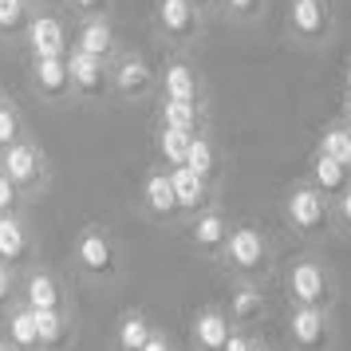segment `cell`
<instances>
[{
  "label": "cell",
  "mask_w": 351,
  "mask_h": 351,
  "mask_svg": "<svg viewBox=\"0 0 351 351\" xmlns=\"http://www.w3.org/2000/svg\"><path fill=\"white\" fill-rule=\"evenodd\" d=\"M0 261L20 272L28 269V265H36V229L28 225L24 213L0 217Z\"/></svg>",
  "instance_id": "44dd1931"
},
{
  "label": "cell",
  "mask_w": 351,
  "mask_h": 351,
  "mask_svg": "<svg viewBox=\"0 0 351 351\" xmlns=\"http://www.w3.org/2000/svg\"><path fill=\"white\" fill-rule=\"evenodd\" d=\"M316 150H324V154H332L343 170L351 174V130L339 123V119H332V123H324V127L316 130Z\"/></svg>",
  "instance_id": "83f0119b"
},
{
  "label": "cell",
  "mask_w": 351,
  "mask_h": 351,
  "mask_svg": "<svg viewBox=\"0 0 351 351\" xmlns=\"http://www.w3.org/2000/svg\"><path fill=\"white\" fill-rule=\"evenodd\" d=\"M158 99H178V103H209V80L190 56L170 51L158 64Z\"/></svg>",
  "instance_id": "4fadbf2b"
},
{
  "label": "cell",
  "mask_w": 351,
  "mask_h": 351,
  "mask_svg": "<svg viewBox=\"0 0 351 351\" xmlns=\"http://www.w3.org/2000/svg\"><path fill=\"white\" fill-rule=\"evenodd\" d=\"M8 99H12V95H8V91H4V83H0V107H4V103H8Z\"/></svg>",
  "instance_id": "ee69618b"
},
{
  "label": "cell",
  "mask_w": 351,
  "mask_h": 351,
  "mask_svg": "<svg viewBox=\"0 0 351 351\" xmlns=\"http://www.w3.org/2000/svg\"><path fill=\"white\" fill-rule=\"evenodd\" d=\"M0 335H4V343H8L12 351H44V343H40V324H36V312H32L24 300L12 304V308L0 316Z\"/></svg>",
  "instance_id": "603a6c76"
},
{
  "label": "cell",
  "mask_w": 351,
  "mask_h": 351,
  "mask_svg": "<svg viewBox=\"0 0 351 351\" xmlns=\"http://www.w3.org/2000/svg\"><path fill=\"white\" fill-rule=\"evenodd\" d=\"M280 292H285L288 304L319 308V312H335L339 300H343L339 276L316 249H304V253L288 256L280 265Z\"/></svg>",
  "instance_id": "6da1fadb"
},
{
  "label": "cell",
  "mask_w": 351,
  "mask_h": 351,
  "mask_svg": "<svg viewBox=\"0 0 351 351\" xmlns=\"http://www.w3.org/2000/svg\"><path fill=\"white\" fill-rule=\"evenodd\" d=\"M280 221L296 241L304 245H319L324 237L335 233V209L332 197L319 193L308 178H296L285 186V197H280Z\"/></svg>",
  "instance_id": "3957f363"
},
{
  "label": "cell",
  "mask_w": 351,
  "mask_h": 351,
  "mask_svg": "<svg viewBox=\"0 0 351 351\" xmlns=\"http://www.w3.org/2000/svg\"><path fill=\"white\" fill-rule=\"evenodd\" d=\"M64 8H67V12H71L75 20L111 16V12H114V0H64Z\"/></svg>",
  "instance_id": "e575fe53"
},
{
  "label": "cell",
  "mask_w": 351,
  "mask_h": 351,
  "mask_svg": "<svg viewBox=\"0 0 351 351\" xmlns=\"http://www.w3.org/2000/svg\"><path fill=\"white\" fill-rule=\"evenodd\" d=\"M20 300L28 304L32 312H64V316H75L71 308V285H67L64 276L48 265H28V269L20 272Z\"/></svg>",
  "instance_id": "9c48e42d"
},
{
  "label": "cell",
  "mask_w": 351,
  "mask_h": 351,
  "mask_svg": "<svg viewBox=\"0 0 351 351\" xmlns=\"http://www.w3.org/2000/svg\"><path fill=\"white\" fill-rule=\"evenodd\" d=\"M32 197L20 190L8 174H0V217H16V213H28Z\"/></svg>",
  "instance_id": "d6a6232c"
},
{
  "label": "cell",
  "mask_w": 351,
  "mask_h": 351,
  "mask_svg": "<svg viewBox=\"0 0 351 351\" xmlns=\"http://www.w3.org/2000/svg\"><path fill=\"white\" fill-rule=\"evenodd\" d=\"M170 182H174L178 206H182V217H186V221H193V217H202V213L221 206V186H217V182H206L202 174H193L186 166L170 170Z\"/></svg>",
  "instance_id": "ac0fdd59"
},
{
  "label": "cell",
  "mask_w": 351,
  "mask_h": 351,
  "mask_svg": "<svg viewBox=\"0 0 351 351\" xmlns=\"http://www.w3.org/2000/svg\"><path fill=\"white\" fill-rule=\"evenodd\" d=\"M186 170H193V174H202L206 182H217V186H221L225 154H221V143L213 138V130L193 134V138H190V150H186Z\"/></svg>",
  "instance_id": "cb8c5ba5"
},
{
  "label": "cell",
  "mask_w": 351,
  "mask_h": 351,
  "mask_svg": "<svg viewBox=\"0 0 351 351\" xmlns=\"http://www.w3.org/2000/svg\"><path fill=\"white\" fill-rule=\"evenodd\" d=\"M233 217L225 213V206L209 209L202 217H193L186 221V249H190L197 261H209V265H217L225 253V245H229V233H233Z\"/></svg>",
  "instance_id": "9a60e30c"
},
{
  "label": "cell",
  "mask_w": 351,
  "mask_h": 351,
  "mask_svg": "<svg viewBox=\"0 0 351 351\" xmlns=\"http://www.w3.org/2000/svg\"><path fill=\"white\" fill-rule=\"evenodd\" d=\"M0 174H8L20 190L36 202V197H44L48 186H51V158H48V150L28 134V138H20L16 146L0 150Z\"/></svg>",
  "instance_id": "52a82bcc"
},
{
  "label": "cell",
  "mask_w": 351,
  "mask_h": 351,
  "mask_svg": "<svg viewBox=\"0 0 351 351\" xmlns=\"http://www.w3.org/2000/svg\"><path fill=\"white\" fill-rule=\"evenodd\" d=\"M272 0H217V16L237 24V28H249V24H261L265 12H269Z\"/></svg>",
  "instance_id": "4dcf8cb0"
},
{
  "label": "cell",
  "mask_w": 351,
  "mask_h": 351,
  "mask_svg": "<svg viewBox=\"0 0 351 351\" xmlns=\"http://www.w3.org/2000/svg\"><path fill=\"white\" fill-rule=\"evenodd\" d=\"M285 40L292 48L324 51L335 40V0H288Z\"/></svg>",
  "instance_id": "8992f818"
},
{
  "label": "cell",
  "mask_w": 351,
  "mask_h": 351,
  "mask_svg": "<svg viewBox=\"0 0 351 351\" xmlns=\"http://www.w3.org/2000/svg\"><path fill=\"white\" fill-rule=\"evenodd\" d=\"M28 91L44 107H71V75L67 60H28Z\"/></svg>",
  "instance_id": "e0dca14e"
},
{
  "label": "cell",
  "mask_w": 351,
  "mask_h": 351,
  "mask_svg": "<svg viewBox=\"0 0 351 351\" xmlns=\"http://www.w3.org/2000/svg\"><path fill=\"white\" fill-rule=\"evenodd\" d=\"M71 319L75 316H64V312H36L44 351H64L71 343Z\"/></svg>",
  "instance_id": "f546056e"
},
{
  "label": "cell",
  "mask_w": 351,
  "mask_h": 351,
  "mask_svg": "<svg viewBox=\"0 0 351 351\" xmlns=\"http://www.w3.org/2000/svg\"><path fill=\"white\" fill-rule=\"evenodd\" d=\"M28 134H32V130H28V123H24V111L8 99V103L0 107V150L16 146L20 138H28Z\"/></svg>",
  "instance_id": "1f68e13d"
},
{
  "label": "cell",
  "mask_w": 351,
  "mask_h": 351,
  "mask_svg": "<svg viewBox=\"0 0 351 351\" xmlns=\"http://www.w3.org/2000/svg\"><path fill=\"white\" fill-rule=\"evenodd\" d=\"M12 304H20V269H12V265L0 261V316H4Z\"/></svg>",
  "instance_id": "836d02e7"
},
{
  "label": "cell",
  "mask_w": 351,
  "mask_h": 351,
  "mask_svg": "<svg viewBox=\"0 0 351 351\" xmlns=\"http://www.w3.org/2000/svg\"><path fill=\"white\" fill-rule=\"evenodd\" d=\"M197 12H206V16H217V0H190Z\"/></svg>",
  "instance_id": "ab89813d"
},
{
  "label": "cell",
  "mask_w": 351,
  "mask_h": 351,
  "mask_svg": "<svg viewBox=\"0 0 351 351\" xmlns=\"http://www.w3.org/2000/svg\"><path fill=\"white\" fill-rule=\"evenodd\" d=\"M154 319L146 316L143 308H127L123 316L114 319V351H143L154 335Z\"/></svg>",
  "instance_id": "484cf974"
},
{
  "label": "cell",
  "mask_w": 351,
  "mask_h": 351,
  "mask_svg": "<svg viewBox=\"0 0 351 351\" xmlns=\"http://www.w3.org/2000/svg\"><path fill=\"white\" fill-rule=\"evenodd\" d=\"M71 265L83 280L91 285H114L123 276V249H119V237L103 221L83 225L75 241H71Z\"/></svg>",
  "instance_id": "277c9868"
},
{
  "label": "cell",
  "mask_w": 351,
  "mask_h": 351,
  "mask_svg": "<svg viewBox=\"0 0 351 351\" xmlns=\"http://www.w3.org/2000/svg\"><path fill=\"white\" fill-rule=\"evenodd\" d=\"M4 351H12V348H4Z\"/></svg>",
  "instance_id": "bcb514c9"
},
{
  "label": "cell",
  "mask_w": 351,
  "mask_h": 351,
  "mask_svg": "<svg viewBox=\"0 0 351 351\" xmlns=\"http://www.w3.org/2000/svg\"><path fill=\"white\" fill-rule=\"evenodd\" d=\"M71 24H67L56 8H36L28 20V36H24V51L28 60H67L71 51Z\"/></svg>",
  "instance_id": "5bb4252c"
},
{
  "label": "cell",
  "mask_w": 351,
  "mask_h": 351,
  "mask_svg": "<svg viewBox=\"0 0 351 351\" xmlns=\"http://www.w3.org/2000/svg\"><path fill=\"white\" fill-rule=\"evenodd\" d=\"M335 119L351 130V95H348V91H343V99H339V114H335Z\"/></svg>",
  "instance_id": "f35d334b"
},
{
  "label": "cell",
  "mask_w": 351,
  "mask_h": 351,
  "mask_svg": "<svg viewBox=\"0 0 351 351\" xmlns=\"http://www.w3.org/2000/svg\"><path fill=\"white\" fill-rule=\"evenodd\" d=\"M339 83H343V91L351 95V56L343 60V71H339Z\"/></svg>",
  "instance_id": "60d3db41"
},
{
  "label": "cell",
  "mask_w": 351,
  "mask_h": 351,
  "mask_svg": "<svg viewBox=\"0 0 351 351\" xmlns=\"http://www.w3.org/2000/svg\"><path fill=\"white\" fill-rule=\"evenodd\" d=\"M67 75H71V99L80 107H107L114 99L111 64L91 60L87 51H80V48L67 51Z\"/></svg>",
  "instance_id": "7c38bea8"
},
{
  "label": "cell",
  "mask_w": 351,
  "mask_h": 351,
  "mask_svg": "<svg viewBox=\"0 0 351 351\" xmlns=\"http://www.w3.org/2000/svg\"><path fill=\"white\" fill-rule=\"evenodd\" d=\"M4 348H8V343H4V335H0V351H4Z\"/></svg>",
  "instance_id": "f6af8a7d"
},
{
  "label": "cell",
  "mask_w": 351,
  "mask_h": 351,
  "mask_svg": "<svg viewBox=\"0 0 351 351\" xmlns=\"http://www.w3.org/2000/svg\"><path fill=\"white\" fill-rule=\"evenodd\" d=\"M285 343H288V351H335V343H339L335 316L332 312H319V308L288 304V312H285Z\"/></svg>",
  "instance_id": "ba28073f"
},
{
  "label": "cell",
  "mask_w": 351,
  "mask_h": 351,
  "mask_svg": "<svg viewBox=\"0 0 351 351\" xmlns=\"http://www.w3.org/2000/svg\"><path fill=\"white\" fill-rule=\"evenodd\" d=\"M249 351H276V348H272V343H265V339L256 335V339H253V348H249Z\"/></svg>",
  "instance_id": "b9f144b4"
},
{
  "label": "cell",
  "mask_w": 351,
  "mask_h": 351,
  "mask_svg": "<svg viewBox=\"0 0 351 351\" xmlns=\"http://www.w3.org/2000/svg\"><path fill=\"white\" fill-rule=\"evenodd\" d=\"M217 269L229 280H245V285H269L280 276V261H276V245L256 221H237L229 233Z\"/></svg>",
  "instance_id": "7a4b0ae2"
},
{
  "label": "cell",
  "mask_w": 351,
  "mask_h": 351,
  "mask_svg": "<svg viewBox=\"0 0 351 351\" xmlns=\"http://www.w3.org/2000/svg\"><path fill=\"white\" fill-rule=\"evenodd\" d=\"M28 20H32V8L24 0H0V40L4 44H24Z\"/></svg>",
  "instance_id": "f1b7e54d"
},
{
  "label": "cell",
  "mask_w": 351,
  "mask_h": 351,
  "mask_svg": "<svg viewBox=\"0 0 351 351\" xmlns=\"http://www.w3.org/2000/svg\"><path fill=\"white\" fill-rule=\"evenodd\" d=\"M71 48L87 51L91 60L114 64V60L123 56V40H119V32H114V20L111 16H87V20H75Z\"/></svg>",
  "instance_id": "d6986e66"
},
{
  "label": "cell",
  "mask_w": 351,
  "mask_h": 351,
  "mask_svg": "<svg viewBox=\"0 0 351 351\" xmlns=\"http://www.w3.org/2000/svg\"><path fill=\"white\" fill-rule=\"evenodd\" d=\"M150 28L170 51L190 56L209 32V16L197 12L190 0H154L150 4Z\"/></svg>",
  "instance_id": "5b68a950"
},
{
  "label": "cell",
  "mask_w": 351,
  "mask_h": 351,
  "mask_svg": "<svg viewBox=\"0 0 351 351\" xmlns=\"http://www.w3.org/2000/svg\"><path fill=\"white\" fill-rule=\"evenodd\" d=\"M256 332H249V328H233V335H229V343H225L221 351H249L253 348Z\"/></svg>",
  "instance_id": "74e56055"
},
{
  "label": "cell",
  "mask_w": 351,
  "mask_h": 351,
  "mask_svg": "<svg viewBox=\"0 0 351 351\" xmlns=\"http://www.w3.org/2000/svg\"><path fill=\"white\" fill-rule=\"evenodd\" d=\"M186 150H190V134L170 127H154V162L158 166H166V170L186 166Z\"/></svg>",
  "instance_id": "4316f807"
},
{
  "label": "cell",
  "mask_w": 351,
  "mask_h": 351,
  "mask_svg": "<svg viewBox=\"0 0 351 351\" xmlns=\"http://www.w3.org/2000/svg\"><path fill=\"white\" fill-rule=\"evenodd\" d=\"M304 178H308V182H312V186H316L319 193H328L332 202H335V197H339V193H343V190L351 186V174H348V170H343V166H339V162L332 158V154L316 150V146H312V154H308Z\"/></svg>",
  "instance_id": "d4e9b609"
},
{
  "label": "cell",
  "mask_w": 351,
  "mask_h": 351,
  "mask_svg": "<svg viewBox=\"0 0 351 351\" xmlns=\"http://www.w3.org/2000/svg\"><path fill=\"white\" fill-rule=\"evenodd\" d=\"M138 209L150 225L158 229H178L186 225L182 217V206H178V193H174V182H170V170L150 162V170L143 174V186H138Z\"/></svg>",
  "instance_id": "8fae6325"
},
{
  "label": "cell",
  "mask_w": 351,
  "mask_h": 351,
  "mask_svg": "<svg viewBox=\"0 0 351 351\" xmlns=\"http://www.w3.org/2000/svg\"><path fill=\"white\" fill-rule=\"evenodd\" d=\"M154 123L170 130H182V134H206L213 130L209 123V103H178V99H158L154 103Z\"/></svg>",
  "instance_id": "7402d4cb"
},
{
  "label": "cell",
  "mask_w": 351,
  "mask_h": 351,
  "mask_svg": "<svg viewBox=\"0 0 351 351\" xmlns=\"http://www.w3.org/2000/svg\"><path fill=\"white\" fill-rule=\"evenodd\" d=\"M24 4H28L32 12H36V8H48V0H24Z\"/></svg>",
  "instance_id": "7bdbcfd3"
},
{
  "label": "cell",
  "mask_w": 351,
  "mask_h": 351,
  "mask_svg": "<svg viewBox=\"0 0 351 351\" xmlns=\"http://www.w3.org/2000/svg\"><path fill=\"white\" fill-rule=\"evenodd\" d=\"M143 351H182V343H178L166 328H154V335H150V343H146Z\"/></svg>",
  "instance_id": "8d00e7d4"
},
{
  "label": "cell",
  "mask_w": 351,
  "mask_h": 351,
  "mask_svg": "<svg viewBox=\"0 0 351 351\" xmlns=\"http://www.w3.org/2000/svg\"><path fill=\"white\" fill-rule=\"evenodd\" d=\"M111 87L114 99H123V103L158 99V64L146 60L138 48H123V56L111 64Z\"/></svg>",
  "instance_id": "30bf717a"
},
{
  "label": "cell",
  "mask_w": 351,
  "mask_h": 351,
  "mask_svg": "<svg viewBox=\"0 0 351 351\" xmlns=\"http://www.w3.org/2000/svg\"><path fill=\"white\" fill-rule=\"evenodd\" d=\"M233 319H229V312H225L221 300H206L193 308L190 316V328H186V343H190V351H221L225 343H229V335H233Z\"/></svg>",
  "instance_id": "2e32d148"
},
{
  "label": "cell",
  "mask_w": 351,
  "mask_h": 351,
  "mask_svg": "<svg viewBox=\"0 0 351 351\" xmlns=\"http://www.w3.org/2000/svg\"><path fill=\"white\" fill-rule=\"evenodd\" d=\"M221 304H225V312H229V319H233L237 328H249V332H256V328L269 319V296H265V285L229 280Z\"/></svg>",
  "instance_id": "ffe728a7"
},
{
  "label": "cell",
  "mask_w": 351,
  "mask_h": 351,
  "mask_svg": "<svg viewBox=\"0 0 351 351\" xmlns=\"http://www.w3.org/2000/svg\"><path fill=\"white\" fill-rule=\"evenodd\" d=\"M332 209H335V233L339 237H351V186L332 202Z\"/></svg>",
  "instance_id": "d590c367"
}]
</instances>
